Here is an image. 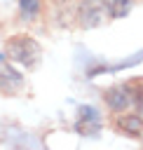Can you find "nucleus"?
<instances>
[{"instance_id":"obj_8","label":"nucleus","mask_w":143,"mask_h":150,"mask_svg":"<svg viewBox=\"0 0 143 150\" xmlns=\"http://www.w3.org/2000/svg\"><path fill=\"white\" fill-rule=\"evenodd\" d=\"M54 2H59V0H54Z\"/></svg>"},{"instance_id":"obj_4","label":"nucleus","mask_w":143,"mask_h":150,"mask_svg":"<svg viewBox=\"0 0 143 150\" xmlns=\"http://www.w3.org/2000/svg\"><path fill=\"white\" fill-rule=\"evenodd\" d=\"M98 127H101V120H98L96 110H94V108H89V105H82V108L77 110L75 129H77L82 136H94V134L98 131Z\"/></svg>"},{"instance_id":"obj_2","label":"nucleus","mask_w":143,"mask_h":150,"mask_svg":"<svg viewBox=\"0 0 143 150\" xmlns=\"http://www.w3.org/2000/svg\"><path fill=\"white\" fill-rule=\"evenodd\" d=\"M103 101H105V105H108L110 112H124L129 105H138L141 108V103H143V89L141 87L134 89V84H117V87H110L105 91Z\"/></svg>"},{"instance_id":"obj_1","label":"nucleus","mask_w":143,"mask_h":150,"mask_svg":"<svg viewBox=\"0 0 143 150\" xmlns=\"http://www.w3.org/2000/svg\"><path fill=\"white\" fill-rule=\"evenodd\" d=\"M5 49H7V56L14 63H21L23 68H35L40 59V45L30 35H14Z\"/></svg>"},{"instance_id":"obj_7","label":"nucleus","mask_w":143,"mask_h":150,"mask_svg":"<svg viewBox=\"0 0 143 150\" xmlns=\"http://www.w3.org/2000/svg\"><path fill=\"white\" fill-rule=\"evenodd\" d=\"M19 7H21L23 19L33 21L38 16V12H40V0H19Z\"/></svg>"},{"instance_id":"obj_5","label":"nucleus","mask_w":143,"mask_h":150,"mask_svg":"<svg viewBox=\"0 0 143 150\" xmlns=\"http://www.w3.org/2000/svg\"><path fill=\"white\" fill-rule=\"evenodd\" d=\"M117 127L122 129V131H127L129 136H138V134H143V120H141V115H122L120 120H117Z\"/></svg>"},{"instance_id":"obj_6","label":"nucleus","mask_w":143,"mask_h":150,"mask_svg":"<svg viewBox=\"0 0 143 150\" xmlns=\"http://www.w3.org/2000/svg\"><path fill=\"white\" fill-rule=\"evenodd\" d=\"M136 0H108V16L113 19H120V16H127L131 12Z\"/></svg>"},{"instance_id":"obj_3","label":"nucleus","mask_w":143,"mask_h":150,"mask_svg":"<svg viewBox=\"0 0 143 150\" xmlns=\"http://www.w3.org/2000/svg\"><path fill=\"white\" fill-rule=\"evenodd\" d=\"M108 16V0H80L77 2V16L75 21L82 28H94L103 23Z\"/></svg>"}]
</instances>
